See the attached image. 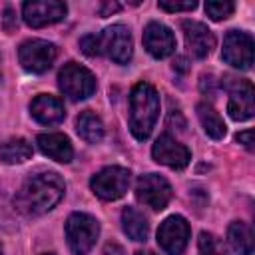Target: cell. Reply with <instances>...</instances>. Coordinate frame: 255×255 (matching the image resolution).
Returning a JSON list of instances; mask_svg holds the SVG:
<instances>
[{
  "instance_id": "1",
  "label": "cell",
  "mask_w": 255,
  "mask_h": 255,
  "mask_svg": "<svg viewBox=\"0 0 255 255\" xmlns=\"http://www.w3.org/2000/svg\"><path fill=\"white\" fill-rule=\"evenodd\" d=\"M64 191V179L54 171H44L24 181L14 197V205L26 215H42L60 203Z\"/></svg>"
},
{
  "instance_id": "2",
  "label": "cell",
  "mask_w": 255,
  "mask_h": 255,
  "mask_svg": "<svg viewBox=\"0 0 255 255\" xmlns=\"http://www.w3.org/2000/svg\"><path fill=\"white\" fill-rule=\"evenodd\" d=\"M159 116V96L157 90L147 84L139 82L129 92V131L135 139L143 141L149 137L155 120Z\"/></svg>"
},
{
  "instance_id": "3",
  "label": "cell",
  "mask_w": 255,
  "mask_h": 255,
  "mask_svg": "<svg viewBox=\"0 0 255 255\" xmlns=\"http://www.w3.org/2000/svg\"><path fill=\"white\" fill-rule=\"evenodd\" d=\"M100 235V223L88 213H72L66 221V239L74 255H88Z\"/></svg>"
},
{
  "instance_id": "4",
  "label": "cell",
  "mask_w": 255,
  "mask_h": 255,
  "mask_svg": "<svg viewBox=\"0 0 255 255\" xmlns=\"http://www.w3.org/2000/svg\"><path fill=\"white\" fill-rule=\"evenodd\" d=\"M58 86L64 92V96L78 102L90 98L96 92V78L88 68L76 62H68L58 74Z\"/></svg>"
},
{
  "instance_id": "5",
  "label": "cell",
  "mask_w": 255,
  "mask_h": 255,
  "mask_svg": "<svg viewBox=\"0 0 255 255\" xmlns=\"http://www.w3.org/2000/svg\"><path fill=\"white\" fill-rule=\"evenodd\" d=\"M129 179H131L129 169L120 167V165H110L92 177L90 187L100 199L114 201V199H120L128 191Z\"/></svg>"
},
{
  "instance_id": "6",
  "label": "cell",
  "mask_w": 255,
  "mask_h": 255,
  "mask_svg": "<svg viewBox=\"0 0 255 255\" xmlns=\"http://www.w3.org/2000/svg\"><path fill=\"white\" fill-rule=\"evenodd\" d=\"M223 86L229 92L227 100V112L235 122H245L253 116L255 106H253V84L249 80L241 78H231L227 76Z\"/></svg>"
},
{
  "instance_id": "7",
  "label": "cell",
  "mask_w": 255,
  "mask_h": 255,
  "mask_svg": "<svg viewBox=\"0 0 255 255\" xmlns=\"http://www.w3.org/2000/svg\"><path fill=\"white\" fill-rule=\"evenodd\" d=\"M100 46H102V54H106L116 64H128L131 60L133 42L129 30L124 24L108 26L100 34Z\"/></svg>"
},
{
  "instance_id": "8",
  "label": "cell",
  "mask_w": 255,
  "mask_h": 255,
  "mask_svg": "<svg viewBox=\"0 0 255 255\" xmlns=\"http://www.w3.org/2000/svg\"><path fill=\"white\" fill-rule=\"evenodd\" d=\"M56 56H58L56 46L46 40H26L18 50L22 68L28 72H34V74L46 72L54 64Z\"/></svg>"
},
{
  "instance_id": "9",
  "label": "cell",
  "mask_w": 255,
  "mask_h": 255,
  "mask_svg": "<svg viewBox=\"0 0 255 255\" xmlns=\"http://www.w3.org/2000/svg\"><path fill=\"white\" fill-rule=\"evenodd\" d=\"M135 197L139 203H143L155 211H161L171 199V185L167 183L165 177H161L157 173H147L137 179Z\"/></svg>"
},
{
  "instance_id": "10",
  "label": "cell",
  "mask_w": 255,
  "mask_h": 255,
  "mask_svg": "<svg viewBox=\"0 0 255 255\" xmlns=\"http://www.w3.org/2000/svg\"><path fill=\"white\" fill-rule=\"evenodd\" d=\"M221 58L239 70H249L253 64V38L241 30H229L223 38Z\"/></svg>"
},
{
  "instance_id": "11",
  "label": "cell",
  "mask_w": 255,
  "mask_h": 255,
  "mask_svg": "<svg viewBox=\"0 0 255 255\" xmlns=\"http://www.w3.org/2000/svg\"><path fill=\"white\" fill-rule=\"evenodd\" d=\"M189 239V223L181 215L167 217L157 229V243L167 255H181Z\"/></svg>"
},
{
  "instance_id": "12",
  "label": "cell",
  "mask_w": 255,
  "mask_h": 255,
  "mask_svg": "<svg viewBox=\"0 0 255 255\" xmlns=\"http://www.w3.org/2000/svg\"><path fill=\"white\" fill-rule=\"evenodd\" d=\"M68 12V6L64 2L56 0H42V2H26L22 6L24 22L32 28H42L54 22H60Z\"/></svg>"
},
{
  "instance_id": "13",
  "label": "cell",
  "mask_w": 255,
  "mask_h": 255,
  "mask_svg": "<svg viewBox=\"0 0 255 255\" xmlns=\"http://www.w3.org/2000/svg\"><path fill=\"white\" fill-rule=\"evenodd\" d=\"M151 155L157 163H163L173 169H183L191 159L189 149L167 133H163L155 139V143L151 147Z\"/></svg>"
},
{
  "instance_id": "14",
  "label": "cell",
  "mask_w": 255,
  "mask_h": 255,
  "mask_svg": "<svg viewBox=\"0 0 255 255\" xmlns=\"http://www.w3.org/2000/svg\"><path fill=\"white\" fill-rule=\"evenodd\" d=\"M183 28V38H185V46L191 52V56L195 58H205L213 46H215V38L211 34V30L195 20H183L181 22Z\"/></svg>"
},
{
  "instance_id": "15",
  "label": "cell",
  "mask_w": 255,
  "mask_h": 255,
  "mask_svg": "<svg viewBox=\"0 0 255 255\" xmlns=\"http://www.w3.org/2000/svg\"><path fill=\"white\" fill-rule=\"evenodd\" d=\"M143 46L153 58H167L175 50V36L167 26L149 22L143 30Z\"/></svg>"
},
{
  "instance_id": "16",
  "label": "cell",
  "mask_w": 255,
  "mask_h": 255,
  "mask_svg": "<svg viewBox=\"0 0 255 255\" xmlns=\"http://www.w3.org/2000/svg\"><path fill=\"white\" fill-rule=\"evenodd\" d=\"M30 112H32L34 120H38L44 126L60 124L64 120V116H66L62 100L56 98V96H48V94L36 96L32 100V104H30Z\"/></svg>"
},
{
  "instance_id": "17",
  "label": "cell",
  "mask_w": 255,
  "mask_h": 255,
  "mask_svg": "<svg viewBox=\"0 0 255 255\" xmlns=\"http://www.w3.org/2000/svg\"><path fill=\"white\" fill-rule=\"evenodd\" d=\"M36 143L44 155H48L60 163H70L74 157L72 143H70L68 135H64V133H40L36 137Z\"/></svg>"
},
{
  "instance_id": "18",
  "label": "cell",
  "mask_w": 255,
  "mask_h": 255,
  "mask_svg": "<svg viewBox=\"0 0 255 255\" xmlns=\"http://www.w3.org/2000/svg\"><path fill=\"white\" fill-rule=\"evenodd\" d=\"M227 241L237 255L253 253V229L243 221H233L227 229Z\"/></svg>"
},
{
  "instance_id": "19",
  "label": "cell",
  "mask_w": 255,
  "mask_h": 255,
  "mask_svg": "<svg viewBox=\"0 0 255 255\" xmlns=\"http://www.w3.org/2000/svg\"><path fill=\"white\" fill-rule=\"evenodd\" d=\"M32 157V143L24 137H10L4 143H0V159L8 165L24 163Z\"/></svg>"
},
{
  "instance_id": "20",
  "label": "cell",
  "mask_w": 255,
  "mask_h": 255,
  "mask_svg": "<svg viewBox=\"0 0 255 255\" xmlns=\"http://www.w3.org/2000/svg\"><path fill=\"white\" fill-rule=\"evenodd\" d=\"M76 129H78V135H80L82 139H86L88 143H98V141L104 137V124H102V120H100L94 112H90V110H86V112H82V114L78 116V120H76Z\"/></svg>"
},
{
  "instance_id": "21",
  "label": "cell",
  "mask_w": 255,
  "mask_h": 255,
  "mask_svg": "<svg viewBox=\"0 0 255 255\" xmlns=\"http://www.w3.org/2000/svg\"><path fill=\"white\" fill-rule=\"evenodd\" d=\"M122 227H124L126 235L133 241L147 239V219L135 207H126L122 211Z\"/></svg>"
},
{
  "instance_id": "22",
  "label": "cell",
  "mask_w": 255,
  "mask_h": 255,
  "mask_svg": "<svg viewBox=\"0 0 255 255\" xmlns=\"http://www.w3.org/2000/svg\"><path fill=\"white\" fill-rule=\"evenodd\" d=\"M197 116H199V122H201L203 129H205V133H207L209 137L221 139V137L225 135L227 128H225L221 116L213 110V106H209V104H205V102L197 104Z\"/></svg>"
},
{
  "instance_id": "23",
  "label": "cell",
  "mask_w": 255,
  "mask_h": 255,
  "mask_svg": "<svg viewBox=\"0 0 255 255\" xmlns=\"http://www.w3.org/2000/svg\"><path fill=\"white\" fill-rule=\"evenodd\" d=\"M235 10L233 2H205V12L211 20H225Z\"/></svg>"
},
{
  "instance_id": "24",
  "label": "cell",
  "mask_w": 255,
  "mask_h": 255,
  "mask_svg": "<svg viewBox=\"0 0 255 255\" xmlns=\"http://www.w3.org/2000/svg\"><path fill=\"white\" fill-rule=\"evenodd\" d=\"M80 48L86 56H100L102 46H100V34H88L80 40Z\"/></svg>"
},
{
  "instance_id": "25",
  "label": "cell",
  "mask_w": 255,
  "mask_h": 255,
  "mask_svg": "<svg viewBox=\"0 0 255 255\" xmlns=\"http://www.w3.org/2000/svg\"><path fill=\"white\" fill-rule=\"evenodd\" d=\"M161 10L165 12H187V10H193L197 6L195 0H187V2H169V0H159L157 4Z\"/></svg>"
},
{
  "instance_id": "26",
  "label": "cell",
  "mask_w": 255,
  "mask_h": 255,
  "mask_svg": "<svg viewBox=\"0 0 255 255\" xmlns=\"http://www.w3.org/2000/svg\"><path fill=\"white\" fill-rule=\"evenodd\" d=\"M199 253L201 255H217L219 251H217V241H215V237L211 235V233H201L199 235Z\"/></svg>"
},
{
  "instance_id": "27",
  "label": "cell",
  "mask_w": 255,
  "mask_h": 255,
  "mask_svg": "<svg viewBox=\"0 0 255 255\" xmlns=\"http://www.w3.org/2000/svg\"><path fill=\"white\" fill-rule=\"evenodd\" d=\"M239 143H243L249 151L253 149V129H245V131H241V133H237V137H235Z\"/></svg>"
},
{
  "instance_id": "28",
  "label": "cell",
  "mask_w": 255,
  "mask_h": 255,
  "mask_svg": "<svg viewBox=\"0 0 255 255\" xmlns=\"http://www.w3.org/2000/svg\"><path fill=\"white\" fill-rule=\"evenodd\" d=\"M215 84H217V80H215L213 76H203V78H201V92H203V94L207 92L209 96H213V94H215V90H213Z\"/></svg>"
},
{
  "instance_id": "29",
  "label": "cell",
  "mask_w": 255,
  "mask_h": 255,
  "mask_svg": "<svg viewBox=\"0 0 255 255\" xmlns=\"http://www.w3.org/2000/svg\"><path fill=\"white\" fill-rule=\"evenodd\" d=\"M118 10H120V4H116V2H104V4L100 6V14H102V16H110V14L118 12Z\"/></svg>"
},
{
  "instance_id": "30",
  "label": "cell",
  "mask_w": 255,
  "mask_h": 255,
  "mask_svg": "<svg viewBox=\"0 0 255 255\" xmlns=\"http://www.w3.org/2000/svg\"><path fill=\"white\" fill-rule=\"evenodd\" d=\"M173 70L187 72V62H185V58H177V62H173Z\"/></svg>"
},
{
  "instance_id": "31",
  "label": "cell",
  "mask_w": 255,
  "mask_h": 255,
  "mask_svg": "<svg viewBox=\"0 0 255 255\" xmlns=\"http://www.w3.org/2000/svg\"><path fill=\"white\" fill-rule=\"evenodd\" d=\"M135 255H155V253H151V251H137Z\"/></svg>"
},
{
  "instance_id": "32",
  "label": "cell",
  "mask_w": 255,
  "mask_h": 255,
  "mask_svg": "<svg viewBox=\"0 0 255 255\" xmlns=\"http://www.w3.org/2000/svg\"><path fill=\"white\" fill-rule=\"evenodd\" d=\"M44 255H52V253H44Z\"/></svg>"
},
{
  "instance_id": "33",
  "label": "cell",
  "mask_w": 255,
  "mask_h": 255,
  "mask_svg": "<svg viewBox=\"0 0 255 255\" xmlns=\"http://www.w3.org/2000/svg\"><path fill=\"white\" fill-rule=\"evenodd\" d=\"M0 255H2V249H0Z\"/></svg>"
}]
</instances>
